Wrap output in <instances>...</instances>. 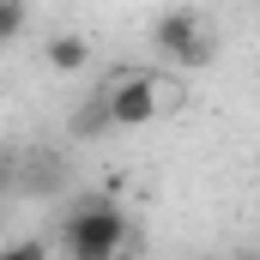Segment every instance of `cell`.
Instances as JSON below:
<instances>
[{"instance_id":"cell-1","label":"cell","mask_w":260,"mask_h":260,"mask_svg":"<svg viewBox=\"0 0 260 260\" xmlns=\"http://www.w3.org/2000/svg\"><path fill=\"white\" fill-rule=\"evenodd\" d=\"M133 242V224L115 194H85L61 224V254L67 260H121Z\"/></svg>"},{"instance_id":"cell-2","label":"cell","mask_w":260,"mask_h":260,"mask_svg":"<svg viewBox=\"0 0 260 260\" xmlns=\"http://www.w3.org/2000/svg\"><path fill=\"white\" fill-rule=\"evenodd\" d=\"M151 49L170 67H206L212 61V30L194 6H170L157 24H151Z\"/></svg>"},{"instance_id":"cell-3","label":"cell","mask_w":260,"mask_h":260,"mask_svg":"<svg viewBox=\"0 0 260 260\" xmlns=\"http://www.w3.org/2000/svg\"><path fill=\"white\" fill-rule=\"evenodd\" d=\"M157 79L151 73H127L121 85H109L103 91V103H109V127H145L151 115H157Z\"/></svg>"},{"instance_id":"cell-4","label":"cell","mask_w":260,"mask_h":260,"mask_svg":"<svg viewBox=\"0 0 260 260\" xmlns=\"http://www.w3.org/2000/svg\"><path fill=\"white\" fill-rule=\"evenodd\" d=\"M43 61L55 67V73H85V67H91V43H85L79 30H61V37H49Z\"/></svg>"},{"instance_id":"cell-5","label":"cell","mask_w":260,"mask_h":260,"mask_svg":"<svg viewBox=\"0 0 260 260\" xmlns=\"http://www.w3.org/2000/svg\"><path fill=\"white\" fill-rule=\"evenodd\" d=\"M103 127H109V103H103V97H91V103L73 115V133H79V139H91V133H103Z\"/></svg>"},{"instance_id":"cell-6","label":"cell","mask_w":260,"mask_h":260,"mask_svg":"<svg viewBox=\"0 0 260 260\" xmlns=\"http://www.w3.org/2000/svg\"><path fill=\"white\" fill-rule=\"evenodd\" d=\"M24 24H30V6L24 0H0V43L24 37Z\"/></svg>"},{"instance_id":"cell-7","label":"cell","mask_w":260,"mask_h":260,"mask_svg":"<svg viewBox=\"0 0 260 260\" xmlns=\"http://www.w3.org/2000/svg\"><path fill=\"white\" fill-rule=\"evenodd\" d=\"M0 260H49V236H24V242H6Z\"/></svg>"},{"instance_id":"cell-8","label":"cell","mask_w":260,"mask_h":260,"mask_svg":"<svg viewBox=\"0 0 260 260\" xmlns=\"http://www.w3.org/2000/svg\"><path fill=\"white\" fill-rule=\"evenodd\" d=\"M230 260H260V254H254V248H242V254H230Z\"/></svg>"},{"instance_id":"cell-9","label":"cell","mask_w":260,"mask_h":260,"mask_svg":"<svg viewBox=\"0 0 260 260\" xmlns=\"http://www.w3.org/2000/svg\"><path fill=\"white\" fill-rule=\"evenodd\" d=\"M0 188H6V164H0Z\"/></svg>"}]
</instances>
